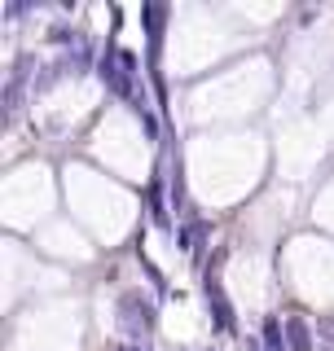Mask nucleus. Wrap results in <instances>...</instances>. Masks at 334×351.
I'll return each instance as SVG.
<instances>
[{
	"instance_id": "obj_1",
	"label": "nucleus",
	"mask_w": 334,
	"mask_h": 351,
	"mask_svg": "<svg viewBox=\"0 0 334 351\" xmlns=\"http://www.w3.org/2000/svg\"><path fill=\"white\" fill-rule=\"evenodd\" d=\"M97 80L106 84V93L110 97H119V101H128V106H137L141 97V58L132 49H119L115 40L102 49V58H97Z\"/></svg>"
},
{
	"instance_id": "obj_2",
	"label": "nucleus",
	"mask_w": 334,
	"mask_h": 351,
	"mask_svg": "<svg viewBox=\"0 0 334 351\" xmlns=\"http://www.w3.org/2000/svg\"><path fill=\"white\" fill-rule=\"evenodd\" d=\"M115 312H119L115 329L128 338V343L146 347V338L159 329V307H154L141 290H124V294H119V303H115Z\"/></svg>"
},
{
	"instance_id": "obj_3",
	"label": "nucleus",
	"mask_w": 334,
	"mask_h": 351,
	"mask_svg": "<svg viewBox=\"0 0 334 351\" xmlns=\"http://www.w3.org/2000/svg\"><path fill=\"white\" fill-rule=\"evenodd\" d=\"M220 263V255H216ZM216 263L207 268V277H203V299H207V321L216 334H238V312H233V303H229V294H225V285H220L216 277Z\"/></svg>"
},
{
	"instance_id": "obj_4",
	"label": "nucleus",
	"mask_w": 334,
	"mask_h": 351,
	"mask_svg": "<svg viewBox=\"0 0 334 351\" xmlns=\"http://www.w3.org/2000/svg\"><path fill=\"white\" fill-rule=\"evenodd\" d=\"M31 66H36V53L22 49L14 66H9V80H5V123H14L22 114V106H27V88H36V75H31Z\"/></svg>"
},
{
	"instance_id": "obj_5",
	"label": "nucleus",
	"mask_w": 334,
	"mask_h": 351,
	"mask_svg": "<svg viewBox=\"0 0 334 351\" xmlns=\"http://www.w3.org/2000/svg\"><path fill=\"white\" fill-rule=\"evenodd\" d=\"M172 9L167 5H154V0H146L141 5V27H146V36H150V75H159V53H163V22Z\"/></svg>"
},
{
	"instance_id": "obj_6",
	"label": "nucleus",
	"mask_w": 334,
	"mask_h": 351,
	"mask_svg": "<svg viewBox=\"0 0 334 351\" xmlns=\"http://www.w3.org/2000/svg\"><path fill=\"white\" fill-rule=\"evenodd\" d=\"M146 206H150V224L172 233V197L163 193V167H154L150 184H146Z\"/></svg>"
},
{
	"instance_id": "obj_7",
	"label": "nucleus",
	"mask_w": 334,
	"mask_h": 351,
	"mask_svg": "<svg viewBox=\"0 0 334 351\" xmlns=\"http://www.w3.org/2000/svg\"><path fill=\"white\" fill-rule=\"evenodd\" d=\"M207 237H211V219H203V215H189L185 224L176 228V250H181V255H198Z\"/></svg>"
},
{
	"instance_id": "obj_8",
	"label": "nucleus",
	"mask_w": 334,
	"mask_h": 351,
	"mask_svg": "<svg viewBox=\"0 0 334 351\" xmlns=\"http://www.w3.org/2000/svg\"><path fill=\"white\" fill-rule=\"evenodd\" d=\"M286 343H291V351H317L313 325H308L299 312H291V316H286Z\"/></svg>"
},
{
	"instance_id": "obj_9",
	"label": "nucleus",
	"mask_w": 334,
	"mask_h": 351,
	"mask_svg": "<svg viewBox=\"0 0 334 351\" xmlns=\"http://www.w3.org/2000/svg\"><path fill=\"white\" fill-rule=\"evenodd\" d=\"M260 343H264V351H291V343H286V321H282V316H264Z\"/></svg>"
},
{
	"instance_id": "obj_10",
	"label": "nucleus",
	"mask_w": 334,
	"mask_h": 351,
	"mask_svg": "<svg viewBox=\"0 0 334 351\" xmlns=\"http://www.w3.org/2000/svg\"><path fill=\"white\" fill-rule=\"evenodd\" d=\"M62 80H71V71H66L62 58H58V62H49V66H40V71H36V88H31V93L44 97V93H53V88H58Z\"/></svg>"
},
{
	"instance_id": "obj_11",
	"label": "nucleus",
	"mask_w": 334,
	"mask_h": 351,
	"mask_svg": "<svg viewBox=\"0 0 334 351\" xmlns=\"http://www.w3.org/2000/svg\"><path fill=\"white\" fill-rule=\"evenodd\" d=\"M141 268H146V277H150V285H154V290H159L163 299H167V294H172V290H167V277H163V268H159V263H154V259L146 255V246H141ZM172 299H176V294H172Z\"/></svg>"
},
{
	"instance_id": "obj_12",
	"label": "nucleus",
	"mask_w": 334,
	"mask_h": 351,
	"mask_svg": "<svg viewBox=\"0 0 334 351\" xmlns=\"http://www.w3.org/2000/svg\"><path fill=\"white\" fill-rule=\"evenodd\" d=\"M115 351H150V347H141V343H124V347H115Z\"/></svg>"
},
{
	"instance_id": "obj_13",
	"label": "nucleus",
	"mask_w": 334,
	"mask_h": 351,
	"mask_svg": "<svg viewBox=\"0 0 334 351\" xmlns=\"http://www.w3.org/2000/svg\"><path fill=\"white\" fill-rule=\"evenodd\" d=\"M207 351H220V347H207Z\"/></svg>"
}]
</instances>
